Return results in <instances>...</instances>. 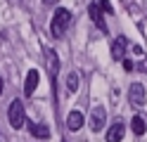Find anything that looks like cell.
Returning a JSON list of instances; mask_svg holds the SVG:
<instances>
[{"label": "cell", "mask_w": 147, "mask_h": 142, "mask_svg": "<svg viewBox=\"0 0 147 142\" xmlns=\"http://www.w3.org/2000/svg\"><path fill=\"white\" fill-rule=\"evenodd\" d=\"M69 24H71V12H69V9H64V7H57V9H55V14H52L50 33L55 38H62L64 31L69 28Z\"/></svg>", "instance_id": "cell-1"}, {"label": "cell", "mask_w": 147, "mask_h": 142, "mask_svg": "<svg viewBox=\"0 0 147 142\" xmlns=\"http://www.w3.org/2000/svg\"><path fill=\"white\" fill-rule=\"evenodd\" d=\"M7 118H10V126L19 130L24 123H26V111H24V104L22 100H12L10 104V111H7Z\"/></svg>", "instance_id": "cell-2"}, {"label": "cell", "mask_w": 147, "mask_h": 142, "mask_svg": "<svg viewBox=\"0 0 147 142\" xmlns=\"http://www.w3.org/2000/svg\"><path fill=\"white\" fill-rule=\"evenodd\" d=\"M105 121H107V109L105 107H95L90 111V130L93 133H100L105 128Z\"/></svg>", "instance_id": "cell-3"}, {"label": "cell", "mask_w": 147, "mask_h": 142, "mask_svg": "<svg viewBox=\"0 0 147 142\" xmlns=\"http://www.w3.org/2000/svg\"><path fill=\"white\" fill-rule=\"evenodd\" d=\"M128 95H131V104L133 107H142L147 102V95H145V85L142 83H133L128 88Z\"/></svg>", "instance_id": "cell-4"}, {"label": "cell", "mask_w": 147, "mask_h": 142, "mask_svg": "<svg viewBox=\"0 0 147 142\" xmlns=\"http://www.w3.org/2000/svg\"><path fill=\"white\" fill-rule=\"evenodd\" d=\"M45 59H48V71H50V78H52V85H55V76L59 73V57L55 50L45 47Z\"/></svg>", "instance_id": "cell-5"}, {"label": "cell", "mask_w": 147, "mask_h": 142, "mask_svg": "<svg viewBox=\"0 0 147 142\" xmlns=\"http://www.w3.org/2000/svg\"><path fill=\"white\" fill-rule=\"evenodd\" d=\"M83 123H86V116H83V111H81V109L69 111V116H67V128L69 130H81V128H83Z\"/></svg>", "instance_id": "cell-6"}, {"label": "cell", "mask_w": 147, "mask_h": 142, "mask_svg": "<svg viewBox=\"0 0 147 142\" xmlns=\"http://www.w3.org/2000/svg\"><path fill=\"white\" fill-rule=\"evenodd\" d=\"M123 133H126V126L121 121H114L107 130V142H121L123 140Z\"/></svg>", "instance_id": "cell-7"}, {"label": "cell", "mask_w": 147, "mask_h": 142, "mask_svg": "<svg viewBox=\"0 0 147 142\" xmlns=\"http://www.w3.org/2000/svg\"><path fill=\"white\" fill-rule=\"evenodd\" d=\"M88 14H90V19H93V22H95V26L100 28V31H102V33H107V24H105V17H102V9L97 7V3H93V5L88 7Z\"/></svg>", "instance_id": "cell-8"}, {"label": "cell", "mask_w": 147, "mask_h": 142, "mask_svg": "<svg viewBox=\"0 0 147 142\" xmlns=\"http://www.w3.org/2000/svg\"><path fill=\"white\" fill-rule=\"evenodd\" d=\"M38 78H40V73L36 69H31L29 73H26V81H24V92L26 95H33L36 92V88H38Z\"/></svg>", "instance_id": "cell-9"}, {"label": "cell", "mask_w": 147, "mask_h": 142, "mask_svg": "<svg viewBox=\"0 0 147 142\" xmlns=\"http://www.w3.org/2000/svg\"><path fill=\"white\" fill-rule=\"evenodd\" d=\"M123 55H126V38L119 36L116 40L112 43V57L114 59H123Z\"/></svg>", "instance_id": "cell-10"}, {"label": "cell", "mask_w": 147, "mask_h": 142, "mask_svg": "<svg viewBox=\"0 0 147 142\" xmlns=\"http://www.w3.org/2000/svg\"><path fill=\"white\" fill-rule=\"evenodd\" d=\"M29 130H31L33 137H40V140L50 137V130H48V126H43V123H29Z\"/></svg>", "instance_id": "cell-11"}, {"label": "cell", "mask_w": 147, "mask_h": 142, "mask_svg": "<svg viewBox=\"0 0 147 142\" xmlns=\"http://www.w3.org/2000/svg\"><path fill=\"white\" fill-rule=\"evenodd\" d=\"M131 130L135 133V135H142V133L147 130L145 118H142V116H133V121H131Z\"/></svg>", "instance_id": "cell-12"}, {"label": "cell", "mask_w": 147, "mask_h": 142, "mask_svg": "<svg viewBox=\"0 0 147 142\" xmlns=\"http://www.w3.org/2000/svg\"><path fill=\"white\" fill-rule=\"evenodd\" d=\"M78 83H81L78 73H76V71H71V73H69V78H67V88H69V92H76V90H78Z\"/></svg>", "instance_id": "cell-13"}, {"label": "cell", "mask_w": 147, "mask_h": 142, "mask_svg": "<svg viewBox=\"0 0 147 142\" xmlns=\"http://www.w3.org/2000/svg\"><path fill=\"white\" fill-rule=\"evenodd\" d=\"M97 7L102 9V12H107V14H112V12H114V7L109 5V0H97Z\"/></svg>", "instance_id": "cell-14"}, {"label": "cell", "mask_w": 147, "mask_h": 142, "mask_svg": "<svg viewBox=\"0 0 147 142\" xmlns=\"http://www.w3.org/2000/svg\"><path fill=\"white\" fill-rule=\"evenodd\" d=\"M123 69L126 71H133V62L131 59H123Z\"/></svg>", "instance_id": "cell-15"}, {"label": "cell", "mask_w": 147, "mask_h": 142, "mask_svg": "<svg viewBox=\"0 0 147 142\" xmlns=\"http://www.w3.org/2000/svg\"><path fill=\"white\" fill-rule=\"evenodd\" d=\"M133 52H135L138 57H142V47H138V45H133Z\"/></svg>", "instance_id": "cell-16"}, {"label": "cell", "mask_w": 147, "mask_h": 142, "mask_svg": "<svg viewBox=\"0 0 147 142\" xmlns=\"http://www.w3.org/2000/svg\"><path fill=\"white\" fill-rule=\"evenodd\" d=\"M43 3H45V5H55V3H57V0H43Z\"/></svg>", "instance_id": "cell-17"}, {"label": "cell", "mask_w": 147, "mask_h": 142, "mask_svg": "<svg viewBox=\"0 0 147 142\" xmlns=\"http://www.w3.org/2000/svg\"><path fill=\"white\" fill-rule=\"evenodd\" d=\"M0 95H3V76H0Z\"/></svg>", "instance_id": "cell-18"}]
</instances>
